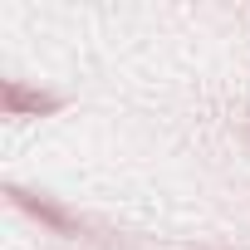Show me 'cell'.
Returning a JSON list of instances; mask_svg holds the SVG:
<instances>
[{
  "mask_svg": "<svg viewBox=\"0 0 250 250\" xmlns=\"http://www.w3.org/2000/svg\"><path fill=\"white\" fill-rule=\"evenodd\" d=\"M64 108V98H54V93H40V88H25L20 79H5V113L10 118H40V113H59Z\"/></svg>",
  "mask_w": 250,
  "mask_h": 250,
  "instance_id": "6da1fadb",
  "label": "cell"
},
{
  "mask_svg": "<svg viewBox=\"0 0 250 250\" xmlns=\"http://www.w3.org/2000/svg\"><path fill=\"white\" fill-rule=\"evenodd\" d=\"M10 196H15V206H25L30 216H40L44 226H54L59 235H74V230H79V221H74L64 206H54L49 196H40V191H25V187H10Z\"/></svg>",
  "mask_w": 250,
  "mask_h": 250,
  "instance_id": "7a4b0ae2",
  "label": "cell"
}]
</instances>
